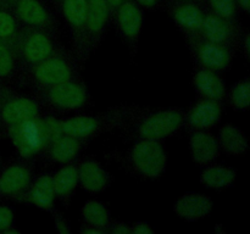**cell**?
Returning a JSON list of instances; mask_svg holds the SVG:
<instances>
[{"label":"cell","instance_id":"6da1fadb","mask_svg":"<svg viewBox=\"0 0 250 234\" xmlns=\"http://www.w3.org/2000/svg\"><path fill=\"white\" fill-rule=\"evenodd\" d=\"M60 134H62L61 119L55 116H42V114L5 128V136L20 157L27 160L43 155L49 143Z\"/></svg>","mask_w":250,"mask_h":234},{"label":"cell","instance_id":"7a4b0ae2","mask_svg":"<svg viewBox=\"0 0 250 234\" xmlns=\"http://www.w3.org/2000/svg\"><path fill=\"white\" fill-rule=\"evenodd\" d=\"M143 110L137 105H119L93 115H77L61 119V131L89 141L102 134L124 129Z\"/></svg>","mask_w":250,"mask_h":234},{"label":"cell","instance_id":"3957f363","mask_svg":"<svg viewBox=\"0 0 250 234\" xmlns=\"http://www.w3.org/2000/svg\"><path fill=\"white\" fill-rule=\"evenodd\" d=\"M80 68L81 65L72 51L66 50L62 46L45 60L22 68L19 82L29 85L32 89L50 87L81 78Z\"/></svg>","mask_w":250,"mask_h":234},{"label":"cell","instance_id":"277c9868","mask_svg":"<svg viewBox=\"0 0 250 234\" xmlns=\"http://www.w3.org/2000/svg\"><path fill=\"white\" fill-rule=\"evenodd\" d=\"M117 156L125 170L142 179H158L167 166L165 148L159 140L137 139L126 153Z\"/></svg>","mask_w":250,"mask_h":234},{"label":"cell","instance_id":"5b68a950","mask_svg":"<svg viewBox=\"0 0 250 234\" xmlns=\"http://www.w3.org/2000/svg\"><path fill=\"white\" fill-rule=\"evenodd\" d=\"M185 111L177 107L148 110L144 109L127 126L132 139L159 140L173 136L183 127Z\"/></svg>","mask_w":250,"mask_h":234},{"label":"cell","instance_id":"8992f818","mask_svg":"<svg viewBox=\"0 0 250 234\" xmlns=\"http://www.w3.org/2000/svg\"><path fill=\"white\" fill-rule=\"evenodd\" d=\"M33 97L41 107L61 114L81 111L87 109L92 102L89 89L81 78L33 89Z\"/></svg>","mask_w":250,"mask_h":234},{"label":"cell","instance_id":"52a82bcc","mask_svg":"<svg viewBox=\"0 0 250 234\" xmlns=\"http://www.w3.org/2000/svg\"><path fill=\"white\" fill-rule=\"evenodd\" d=\"M22 68L36 65L60 50L59 36L38 28L22 27L14 45Z\"/></svg>","mask_w":250,"mask_h":234},{"label":"cell","instance_id":"ba28073f","mask_svg":"<svg viewBox=\"0 0 250 234\" xmlns=\"http://www.w3.org/2000/svg\"><path fill=\"white\" fill-rule=\"evenodd\" d=\"M41 110V105L33 95L28 97L9 83L0 82V122L4 128L39 116Z\"/></svg>","mask_w":250,"mask_h":234},{"label":"cell","instance_id":"9c48e42d","mask_svg":"<svg viewBox=\"0 0 250 234\" xmlns=\"http://www.w3.org/2000/svg\"><path fill=\"white\" fill-rule=\"evenodd\" d=\"M59 4L70 28L72 54L82 67L90 55L87 37V0H60Z\"/></svg>","mask_w":250,"mask_h":234},{"label":"cell","instance_id":"30bf717a","mask_svg":"<svg viewBox=\"0 0 250 234\" xmlns=\"http://www.w3.org/2000/svg\"><path fill=\"white\" fill-rule=\"evenodd\" d=\"M193 60L199 68L224 72L232 65L237 49L203 38L200 34L186 36Z\"/></svg>","mask_w":250,"mask_h":234},{"label":"cell","instance_id":"8fae6325","mask_svg":"<svg viewBox=\"0 0 250 234\" xmlns=\"http://www.w3.org/2000/svg\"><path fill=\"white\" fill-rule=\"evenodd\" d=\"M0 5L9 9L22 27L43 29L59 36L58 21L39 0H0Z\"/></svg>","mask_w":250,"mask_h":234},{"label":"cell","instance_id":"7c38bea8","mask_svg":"<svg viewBox=\"0 0 250 234\" xmlns=\"http://www.w3.org/2000/svg\"><path fill=\"white\" fill-rule=\"evenodd\" d=\"M34 178L32 160L20 157L2 163L0 167V201L17 197L29 187Z\"/></svg>","mask_w":250,"mask_h":234},{"label":"cell","instance_id":"4fadbf2b","mask_svg":"<svg viewBox=\"0 0 250 234\" xmlns=\"http://www.w3.org/2000/svg\"><path fill=\"white\" fill-rule=\"evenodd\" d=\"M112 15L121 38L132 51H136L143 28L142 7L134 0H124Z\"/></svg>","mask_w":250,"mask_h":234},{"label":"cell","instance_id":"5bb4252c","mask_svg":"<svg viewBox=\"0 0 250 234\" xmlns=\"http://www.w3.org/2000/svg\"><path fill=\"white\" fill-rule=\"evenodd\" d=\"M243 29L237 21H229L210 11H205L200 36L214 43L238 49Z\"/></svg>","mask_w":250,"mask_h":234},{"label":"cell","instance_id":"9a60e30c","mask_svg":"<svg viewBox=\"0 0 250 234\" xmlns=\"http://www.w3.org/2000/svg\"><path fill=\"white\" fill-rule=\"evenodd\" d=\"M224 112L222 102L200 98L185 112L183 126L188 131H209L221 119Z\"/></svg>","mask_w":250,"mask_h":234},{"label":"cell","instance_id":"2e32d148","mask_svg":"<svg viewBox=\"0 0 250 234\" xmlns=\"http://www.w3.org/2000/svg\"><path fill=\"white\" fill-rule=\"evenodd\" d=\"M111 16L106 0H87V37L90 54L102 43Z\"/></svg>","mask_w":250,"mask_h":234},{"label":"cell","instance_id":"e0dca14e","mask_svg":"<svg viewBox=\"0 0 250 234\" xmlns=\"http://www.w3.org/2000/svg\"><path fill=\"white\" fill-rule=\"evenodd\" d=\"M55 199L53 177L50 173H42L37 178H33L29 187L17 197L16 201L51 212L55 207Z\"/></svg>","mask_w":250,"mask_h":234},{"label":"cell","instance_id":"ac0fdd59","mask_svg":"<svg viewBox=\"0 0 250 234\" xmlns=\"http://www.w3.org/2000/svg\"><path fill=\"white\" fill-rule=\"evenodd\" d=\"M78 173V185L87 192L102 193L110 187L112 176L99 161L93 157H84L76 162Z\"/></svg>","mask_w":250,"mask_h":234},{"label":"cell","instance_id":"d6986e66","mask_svg":"<svg viewBox=\"0 0 250 234\" xmlns=\"http://www.w3.org/2000/svg\"><path fill=\"white\" fill-rule=\"evenodd\" d=\"M170 15L186 36L200 34L205 10L194 1L180 0L170 7Z\"/></svg>","mask_w":250,"mask_h":234},{"label":"cell","instance_id":"ffe728a7","mask_svg":"<svg viewBox=\"0 0 250 234\" xmlns=\"http://www.w3.org/2000/svg\"><path fill=\"white\" fill-rule=\"evenodd\" d=\"M87 143L88 140L84 139L62 133L49 143L43 156L46 160L60 165L75 162L80 156L83 146Z\"/></svg>","mask_w":250,"mask_h":234},{"label":"cell","instance_id":"44dd1931","mask_svg":"<svg viewBox=\"0 0 250 234\" xmlns=\"http://www.w3.org/2000/svg\"><path fill=\"white\" fill-rule=\"evenodd\" d=\"M214 207V201L202 193H186L176 200L173 211L187 222H197L205 218Z\"/></svg>","mask_w":250,"mask_h":234},{"label":"cell","instance_id":"7402d4cb","mask_svg":"<svg viewBox=\"0 0 250 234\" xmlns=\"http://www.w3.org/2000/svg\"><path fill=\"white\" fill-rule=\"evenodd\" d=\"M188 145L193 161L200 166L212 163L221 153L216 136L208 131H190Z\"/></svg>","mask_w":250,"mask_h":234},{"label":"cell","instance_id":"603a6c76","mask_svg":"<svg viewBox=\"0 0 250 234\" xmlns=\"http://www.w3.org/2000/svg\"><path fill=\"white\" fill-rule=\"evenodd\" d=\"M195 92L200 98L224 102L226 100L227 88L221 76L214 71L199 68L193 77Z\"/></svg>","mask_w":250,"mask_h":234},{"label":"cell","instance_id":"cb8c5ba5","mask_svg":"<svg viewBox=\"0 0 250 234\" xmlns=\"http://www.w3.org/2000/svg\"><path fill=\"white\" fill-rule=\"evenodd\" d=\"M51 177H53L55 197L60 200L63 205L70 206L76 188L78 187V173L76 162L62 165V167L51 175Z\"/></svg>","mask_w":250,"mask_h":234},{"label":"cell","instance_id":"d4e9b609","mask_svg":"<svg viewBox=\"0 0 250 234\" xmlns=\"http://www.w3.org/2000/svg\"><path fill=\"white\" fill-rule=\"evenodd\" d=\"M217 143L220 150L229 156H241L248 151L249 144L247 136L241 128L232 123H226L219 129Z\"/></svg>","mask_w":250,"mask_h":234},{"label":"cell","instance_id":"484cf974","mask_svg":"<svg viewBox=\"0 0 250 234\" xmlns=\"http://www.w3.org/2000/svg\"><path fill=\"white\" fill-rule=\"evenodd\" d=\"M236 178L237 172L233 168L214 163L204 166V170L200 173V182L205 187L217 190L232 187Z\"/></svg>","mask_w":250,"mask_h":234},{"label":"cell","instance_id":"4316f807","mask_svg":"<svg viewBox=\"0 0 250 234\" xmlns=\"http://www.w3.org/2000/svg\"><path fill=\"white\" fill-rule=\"evenodd\" d=\"M22 66L14 45L0 41V82L12 84L19 82Z\"/></svg>","mask_w":250,"mask_h":234},{"label":"cell","instance_id":"83f0119b","mask_svg":"<svg viewBox=\"0 0 250 234\" xmlns=\"http://www.w3.org/2000/svg\"><path fill=\"white\" fill-rule=\"evenodd\" d=\"M81 217L83 224L95 227L107 233V228L111 224L112 218L106 205L98 200H88L81 209Z\"/></svg>","mask_w":250,"mask_h":234},{"label":"cell","instance_id":"f1b7e54d","mask_svg":"<svg viewBox=\"0 0 250 234\" xmlns=\"http://www.w3.org/2000/svg\"><path fill=\"white\" fill-rule=\"evenodd\" d=\"M226 100L236 111H246L250 105V82L248 78L238 80L227 90Z\"/></svg>","mask_w":250,"mask_h":234},{"label":"cell","instance_id":"f546056e","mask_svg":"<svg viewBox=\"0 0 250 234\" xmlns=\"http://www.w3.org/2000/svg\"><path fill=\"white\" fill-rule=\"evenodd\" d=\"M21 28V23L15 15L9 9L0 5V41L15 45Z\"/></svg>","mask_w":250,"mask_h":234},{"label":"cell","instance_id":"4dcf8cb0","mask_svg":"<svg viewBox=\"0 0 250 234\" xmlns=\"http://www.w3.org/2000/svg\"><path fill=\"white\" fill-rule=\"evenodd\" d=\"M210 7V12L217 15L229 21H237V6L236 0H207Z\"/></svg>","mask_w":250,"mask_h":234},{"label":"cell","instance_id":"1f68e13d","mask_svg":"<svg viewBox=\"0 0 250 234\" xmlns=\"http://www.w3.org/2000/svg\"><path fill=\"white\" fill-rule=\"evenodd\" d=\"M15 214L11 207L0 201V234L20 233V231L14 228Z\"/></svg>","mask_w":250,"mask_h":234},{"label":"cell","instance_id":"d6a6232c","mask_svg":"<svg viewBox=\"0 0 250 234\" xmlns=\"http://www.w3.org/2000/svg\"><path fill=\"white\" fill-rule=\"evenodd\" d=\"M51 217H53V222H54V227H55V231L60 234H70L71 232V227L68 224L67 219L60 214V212L56 211L55 209L50 212Z\"/></svg>","mask_w":250,"mask_h":234},{"label":"cell","instance_id":"836d02e7","mask_svg":"<svg viewBox=\"0 0 250 234\" xmlns=\"http://www.w3.org/2000/svg\"><path fill=\"white\" fill-rule=\"evenodd\" d=\"M107 233L111 234H131V224L121 221H112L107 228Z\"/></svg>","mask_w":250,"mask_h":234},{"label":"cell","instance_id":"e575fe53","mask_svg":"<svg viewBox=\"0 0 250 234\" xmlns=\"http://www.w3.org/2000/svg\"><path fill=\"white\" fill-rule=\"evenodd\" d=\"M132 233L131 234H154L153 227L146 222H136V223L131 224Z\"/></svg>","mask_w":250,"mask_h":234},{"label":"cell","instance_id":"d590c367","mask_svg":"<svg viewBox=\"0 0 250 234\" xmlns=\"http://www.w3.org/2000/svg\"><path fill=\"white\" fill-rule=\"evenodd\" d=\"M239 48H241L242 51H243L244 58H246L247 60H249V58H250V34L248 33V32H244L243 33V37H242V39H241V44H239Z\"/></svg>","mask_w":250,"mask_h":234},{"label":"cell","instance_id":"8d00e7d4","mask_svg":"<svg viewBox=\"0 0 250 234\" xmlns=\"http://www.w3.org/2000/svg\"><path fill=\"white\" fill-rule=\"evenodd\" d=\"M134 1H136L141 7L150 10V9H154V7L158 5L159 0H134Z\"/></svg>","mask_w":250,"mask_h":234},{"label":"cell","instance_id":"74e56055","mask_svg":"<svg viewBox=\"0 0 250 234\" xmlns=\"http://www.w3.org/2000/svg\"><path fill=\"white\" fill-rule=\"evenodd\" d=\"M80 232H81V233H83V234H104V232L100 231L99 228H95V227L88 226V224H83Z\"/></svg>","mask_w":250,"mask_h":234},{"label":"cell","instance_id":"f35d334b","mask_svg":"<svg viewBox=\"0 0 250 234\" xmlns=\"http://www.w3.org/2000/svg\"><path fill=\"white\" fill-rule=\"evenodd\" d=\"M237 6L241 7L244 12H249L250 10V0H236Z\"/></svg>","mask_w":250,"mask_h":234},{"label":"cell","instance_id":"ab89813d","mask_svg":"<svg viewBox=\"0 0 250 234\" xmlns=\"http://www.w3.org/2000/svg\"><path fill=\"white\" fill-rule=\"evenodd\" d=\"M106 1H107V4H109L110 9H111V15H112V12L117 9V6H119V5L121 4L124 0H106Z\"/></svg>","mask_w":250,"mask_h":234},{"label":"cell","instance_id":"60d3db41","mask_svg":"<svg viewBox=\"0 0 250 234\" xmlns=\"http://www.w3.org/2000/svg\"><path fill=\"white\" fill-rule=\"evenodd\" d=\"M2 136H5V128L1 124V122H0V139H1Z\"/></svg>","mask_w":250,"mask_h":234},{"label":"cell","instance_id":"b9f144b4","mask_svg":"<svg viewBox=\"0 0 250 234\" xmlns=\"http://www.w3.org/2000/svg\"><path fill=\"white\" fill-rule=\"evenodd\" d=\"M2 163H4V161H2L1 155H0V167H1V166H2Z\"/></svg>","mask_w":250,"mask_h":234},{"label":"cell","instance_id":"7bdbcfd3","mask_svg":"<svg viewBox=\"0 0 250 234\" xmlns=\"http://www.w3.org/2000/svg\"><path fill=\"white\" fill-rule=\"evenodd\" d=\"M54 1H58V2H60V0H54Z\"/></svg>","mask_w":250,"mask_h":234},{"label":"cell","instance_id":"ee69618b","mask_svg":"<svg viewBox=\"0 0 250 234\" xmlns=\"http://www.w3.org/2000/svg\"><path fill=\"white\" fill-rule=\"evenodd\" d=\"M177 1H180V0H177Z\"/></svg>","mask_w":250,"mask_h":234}]
</instances>
